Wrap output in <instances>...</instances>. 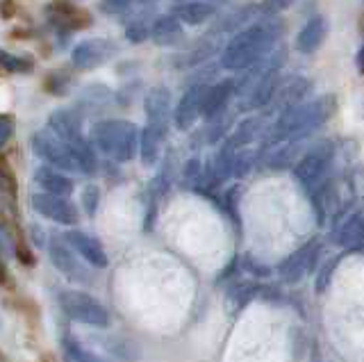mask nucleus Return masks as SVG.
<instances>
[{
    "instance_id": "nucleus-2",
    "label": "nucleus",
    "mask_w": 364,
    "mask_h": 362,
    "mask_svg": "<svg viewBox=\"0 0 364 362\" xmlns=\"http://www.w3.org/2000/svg\"><path fill=\"white\" fill-rule=\"evenodd\" d=\"M337 100L335 96H321L312 100V103H301L294 105L289 110H282L280 119L276 121V126L271 130V144H282V142H299L307 134H312L316 128H321L323 123L335 115Z\"/></svg>"
},
{
    "instance_id": "nucleus-26",
    "label": "nucleus",
    "mask_w": 364,
    "mask_h": 362,
    "mask_svg": "<svg viewBox=\"0 0 364 362\" xmlns=\"http://www.w3.org/2000/svg\"><path fill=\"white\" fill-rule=\"evenodd\" d=\"M257 130H259V119H246V121H242L237 126L235 134H232L228 144H230L232 149H242V146L250 144L257 137Z\"/></svg>"
},
{
    "instance_id": "nucleus-17",
    "label": "nucleus",
    "mask_w": 364,
    "mask_h": 362,
    "mask_svg": "<svg viewBox=\"0 0 364 362\" xmlns=\"http://www.w3.org/2000/svg\"><path fill=\"white\" fill-rule=\"evenodd\" d=\"M34 183H37L46 194H55V196H68L75 187V183L66 174H62L60 169H53L48 164L37 169Z\"/></svg>"
},
{
    "instance_id": "nucleus-39",
    "label": "nucleus",
    "mask_w": 364,
    "mask_h": 362,
    "mask_svg": "<svg viewBox=\"0 0 364 362\" xmlns=\"http://www.w3.org/2000/svg\"><path fill=\"white\" fill-rule=\"evenodd\" d=\"M358 69L364 73V46L360 48V53H358Z\"/></svg>"
},
{
    "instance_id": "nucleus-12",
    "label": "nucleus",
    "mask_w": 364,
    "mask_h": 362,
    "mask_svg": "<svg viewBox=\"0 0 364 362\" xmlns=\"http://www.w3.org/2000/svg\"><path fill=\"white\" fill-rule=\"evenodd\" d=\"M46 16L50 18V23L55 28H60L64 32H73L91 23V16L85 9H80L71 3H62V0H55L46 7Z\"/></svg>"
},
{
    "instance_id": "nucleus-14",
    "label": "nucleus",
    "mask_w": 364,
    "mask_h": 362,
    "mask_svg": "<svg viewBox=\"0 0 364 362\" xmlns=\"http://www.w3.org/2000/svg\"><path fill=\"white\" fill-rule=\"evenodd\" d=\"M205 92H208L205 85H193L182 94L180 103L176 107V115H173L178 130H189L193 123H196V119L200 117V110H203Z\"/></svg>"
},
{
    "instance_id": "nucleus-3",
    "label": "nucleus",
    "mask_w": 364,
    "mask_h": 362,
    "mask_svg": "<svg viewBox=\"0 0 364 362\" xmlns=\"http://www.w3.org/2000/svg\"><path fill=\"white\" fill-rule=\"evenodd\" d=\"M91 139L96 149L117 162H128L136 155L139 146V128L123 119H105L91 128Z\"/></svg>"
},
{
    "instance_id": "nucleus-1",
    "label": "nucleus",
    "mask_w": 364,
    "mask_h": 362,
    "mask_svg": "<svg viewBox=\"0 0 364 362\" xmlns=\"http://www.w3.org/2000/svg\"><path fill=\"white\" fill-rule=\"evenodd\" d=\"M278 35H280L278 21H259V23L244 28L228 41V46L221 55V66L228 71H244L248 66L257 64L273 48Z\"/></svg>"
},
{
    "instance_id": "nucleus-16",
    "label": "nucleus",
    "mask_w": 364,
    "mask_h": 362,
    "mask_svg": "<svg viewBox=\"0 0 364 362\" xmlns=\"http://www.w3.org/2000/svg\"><path fill=\"white\" fill-rule=\"evenodd\" d=\"M144 107H146L148 123H153V126H159V128L166 130V121H168V112H171L168 89L166 87H153L144 98Z\"/></svg>"
},
{
    "instance_id": "nucleus-13",
    "label": "nucleus",
    "mask_w": 364,
    "mask_h": 362,
    "mask_svg": "<svg viewBox=\"0 0 364 362\" xmlns=\"http://www.w3.org/2000/svg\"><path fill=\"white\" fill-rule=\"evenodd\" d=\"M48 255L53 260V265L60 269L66 278H71V280H87V271H85L82 265H80L75 251L64 240H60V237H50Z\"/></svg>"
},
{
    "instance_id": "nucleus-25",
    "label": "nucleus",
    "mask_w": 364,
    "mask_h": 362,
    "mask_svg": "<svg viewBox=\"0 0 364 362\" xmlns=\"http://www.w3.org/2000/svg\"><path fill=\"white\" fill-rule=\"evenodd\" d=\"M62 346H64V362H109L107 358H102V356L94 353V351L85 348L73 335H66Z\"/></svg>"
},
{
    "instance_id": "nucleus-34",
    "label": "nucleus",
    "mask_w": 364,
    "mask_h": 362,
    "mask_svg": "<svg viewBox=\"0 0 364 362\" xmlns=\"http://www.w3.org/2000/svg\"><path fill=\"white\" fill-rule=\"evenodd\" d=\"M244 269H246V271H250V274L259 276V278H267V276H271V269H267L264 265H259L257 260H253L250 255H246V257H244Z\"/></svg>"
},
{
    "instance_id": "nucleus-23",
    "label": "nucleus",
    "mask_w": 364,
    "mask_h": 362,
    "mask_svg": "<svg viewBox=\"0 0 364 362\" xmlns=\"http://www.w3.org/2000/svg\"><path fill=\"white\" fill-rule=\"evenodd\" d=\"M337 244L344 248H364V210L350 214L337 230Z\"/></svg>"
},
{
    "instance_id": "nucleus-33",
    "label": "nucleus",
    "mask_w": 364,
    "mask_h": 362,
    "mask_svg": "<svg viewBox=\"0 0 364 362\" xmlns=\"http://www.w3.org/2000/svg\"><path fill=\"white\" fill-rule=\"evenodd\" d=\"M134 0H102L100 3V9L105 14H123L128 12V9L132 7Z\"/></svg>"
},
{
    "instance_id": "nucleus-31",
    "label": "nucleus",
    "mask_w": 364,
    "mask_h": 362,
    "mask_svg": "<svg viewBox=\"0 0 364 362\" xmlns=\"http://www.w3.org/2000/svg\"><path fill=\"white\" fill-rule=\"evenodd\" d=\"M294 5V0H264V3L259 5V14L264 16H276L280 12H284L287 7Z\"/></svg>"
},
{
    "instance_id": "nucleus-27",
    "label": "nucleus",
    "mask_w": 364,
    "mask_h": 362,
    "mask_svg": "<svg viewBox=\"0 0 364 362\" xmlns=\"http://www.w3.org/2000/svg\"><path fill=\"white\" fill-rule=\"evenodd\" d=\"M259 292V285H253V282H237V285L228 292V301L235 303V308H244V305L255 299Z\"/></svg>"
},
{
    "instance_id": "nucleus-28",
    "label": "nucleus",
    "mask_w": 364,
    "mask_h": 362,
    "mask_svg": "<svg viewBox=\"0 0 364 362\" xmlns=\"http://www.w3.org/2000/svg\"><path fill=\"white\" fill-rule=\"evenodd\" d=\"M0 69H5L9 73H30L32 71V62L26 58H16L7 50H0Z\"/></svg>"
},
{
    "instance_id": "nucleus-38",
    "label": "nucleus",
    "mask_w": 364,
    "mask_h": 362,
    "mask_svg": "<svg viewBox=\"0 0 364 362\" xmlns=\"http://www.w3.org/2000/svg\"><path fill=\"white\" fill-rule=\"evenodd\" d=\"M335 265H337V260H335V262H328V265H326V271H323L321 276H318V292H321V289L326 287L328 278L333 276V271H335Z\"/></svg>"
},
{
    "instance_id": "nucleus-10",
    "label": "nucleus",
    "mask_w": 364,
    "mask_h": 362,
    "mask_svg": "<svg viewBox=\"0 0 364 362\" xmlns=\"http://www.w3.org/2000/svg\"><path fill=\"white\" fill-rule=\"evenodd\" d=\"M48 130L55 134L62 144H66L68 149H77V146L87 144L85 134H82V121L75 115V112L68 110H55L48 117Z\"/></svg>"
},
{
    "instance_id": "nucleus-32",
    "label": "nucleus",
    "mask_w": 364,
    "mask_h": 362,
    "mask_svg": "<svg viewBox=\"0 0 364 362\" xmlns=\"http://www.w3.org/2000/svg\"><path fill=\"white\" fill-rule=\"evenodd\" d=\"M98 196H100V194H98V187H96V185L85 187V191H82V206H85V210H87L89 217H94V214H96Z\"/></svg>"
},
{
    "instance_id": "nucleus-19",
    "label": "nucleus",
    "mask_w": 364,
    "mask_h": 362,
    "mask_svg": "<svg viewBox=\"0 0 364 362\" xmlns=\"http://www.w3.org/2000/svg\"><path fill=\"white\" fill-rule=\"evenodd\" d=\"M276 85H278V66L276 64H269L264 73H262L253 89H250V98H248V107H264L269 105L273 96H276Z\"/></svg>"
},
{
    "instance_id": "nucleus-6",
    "label": "nucleus",
    "mask_w": 364,
    "mask_h": 362,
    "mask_svg": "<svg viewBox=\"0 0 364 362\" xmlns=\"http://www.w3.org/2000/svg\"><path fill=\"white\" fill-rule=\"evenodd\" d=\"M30 146L48 166L60 169V171H77V164H75V157H73L71 149L57 139L50 130L34 132L30 139Z\"/></svg>"
},
{
    "instance_id": "nucleus-36",
    "label": "nucleus",
    "mask_w": 364,
    "mask_h": 362,
    "mask_svg": "<svg viewBox=\"0 0 364 362\" xmlns=\"http://www.w3.org/2000/svg\"><path fill=\"white\" fill-rule=\"evenodd\" d=\"M11 132H14V121L9 117H0V149L9 142Z\"/></svg>"
},
{
    "instance_id": "nucleus-15",
    "label": "nucleus",
    "mask_w": 364,
    "mask_h": 362,
    "mask_svg": "<svg viewBox=\"0 0 364 362\" xmlns=\"http://www.w3.org/2000/svg\"><path fill=\"white\" fill-rule=\"evenodd\" d=\"M235 94V82L232 80H223V82H216L214 87H208V92H205V98H203V110H200V117L205 119H219L228 103H230V98Z\"/></svg>"
},
{
    "instance_id": "nucleus-18",
    "label": "nucleus",
    "mask_w": 364,
    "mask_h": 362,
    "mask_svg": "<svg viewBox=\"0 0 364 362\" xmlns=\"http://www.w3.org/2000/svg\"><path fill=\"white\" fill-rule=\"evenodd\" d=\"M173 14L180 23H187V26H200V23H208V21L216 14V7L210 0H185V3L176 5Z\"/></svg>"
},
{
    "instance_id": "nucleus-22",
    "label": "nucleus",
    "mask_w": 364,
    "mask_h": 362,
    "mask_svg": "<svg viewBox=\"0 0 364 362\" xmlns=\"http://www.w3.org/2000/svg\"><path fill=\"white\" fill-rule=\"evenodd\" d=\"M164 128L159 126H153V123H146L139 132V146H136V151L141 155V162L146 166H153L159 157V144L164 139Z\"/></svg>"
},
{
    "instance_id": "nucleus-37",
    "label": "nucleus",
    "mask_w": 364,
    "mask_h": 362,
    "mask_svg": "<svg viewBox=\"0 0 364 362\" xmlns=\"http://www.w3.org/2000/svg\"><path fill=\"white\" fill-rule=\"evenodd\" d=\"M0 255H14V244L9 242V237L3 228H0Z\"/></svg>"
},
{
    "instance_id": "nucleus-20",
    "label": "nucleus",
    "mask_w": 364,
    "mask_h": 362,
    "mask_svg": "<svg viewBox=\"0 0 364 362\" xmlns=\"http://www.w3.org/2000/svg\"><path fill=\"white\" fill-rule=\"evenodd\" d=\"M151 39L157 46H178V43L185 39V32H182L180 21L173 14H164L153 21Z\"/></svg>"
},
{
    "instance_id": "nucleus-30",
    "label": "nucleus",
    "mask_w": 364,
    "mask_h": 362,
    "mask_svg": "<svg viewBox=\"0 0 364 362\" xmlns=\"http://www.w3.org/2000/svg\"><path fill=\"white\" fill-rule=\"evenodd\" d=\"M112 353L125 362H134L139 358V348H136L130 339H117V344H112Z\"/></svg>"
},
{
    "instance_id": "nucleus-11",
    "label": "nucleus",
    "mask_w": 364,
    "mask_h": 362,
    "mask_svg": "<svg viewBox=\"0 0 364 362\" xmlns=\"http://www.w3.org/2000/svg\"><path fill=\"white\" fill-rule=\"evenodd\" d=\"M64 242L73 248V251L85 260V262H89L94 269H105L107 267V253L105 248L100 246V242L96 240V237H91L82 230H68Z\"/></svg>"
},
{
    "instance_id": "nucleus-7",
    "label": "nucleus",
    "mask_w": 364,
    "mask_h": 362,
    "mask_svg": "<svg viewBox=\"0 0 364 362\" xmlns=\"http://www.w3.org/2000/svg\"><path fill=\"white\" fill-rule=\"evenodd\" d=\"M318 253H321V244L316 240L303 244L299 251H294L289 257H284L280 267H278V274L284 282H299L303 276H307L312 271V267L316 265Z\"/></svg>"
},
{
    "instance_id": "nucleus-35",
    "label": "nucleus",
    "mask_w": 364,
    "mask_h": 362,
    "mask_svg": "<svg viewBox=\"0 0 364 362\" xmlns=\"http://www.w3.org/2000/svg\"><path fill=\"white\" fill-rule=\"evenodd\" d=\"M14 257L18 262H23L26 267L34 265V255H32V248H28L26 244H14Z\"/></svg>"
},
{
    "instance_id": "nucleus-9",
    "label": "nucleus",
    "mask_w": 364,
    "mask_h": 362,
    "mask_svg": "<svg viewBox=\"0 0 364 362\" xmlns=\"http://www.w3.org/2000/svg\"><path fill=\"white\" fill-rule=\"evenodd\" d=\"M117 50H119L117 43L109 39H89L73 48L71 62L75 69L91 71V69H98V66L109 62L114 55H117Z\"/></svg>"
},
{
    "instance_id": "nucleus-4",
    "label": "nucleus",
    "mask_w": 364,
    "mask_h": 362,
    "mask_svg": "<svg viewBox=\"0 0 364 362\" xmlns=\"http://www.w3.org/2000/svg\"><path fill=\"white\" fill-rule=\"evenodd\" d=\"M333 144H318L314 146L312 151H307L301 162L296 164L294 169V176L296 180L310 191V194H314V191L321 189L326 183H328V171H330V164H333Z\"/></svg>"
},
{
    "instance_id": "nucleus-24",
    "label": "nucleus",
    "mask_w": 364,
    "mask_h": 362,
    "mask_svg": "<svg viewBox=\"0 0 364 362\" xmlns=\"http://www.w3.org/2000/svg\"><path fill=\"white\" fill-rule=\"evenodd\" d=\"M310 89H312V82L310 80H305V78H294V80L282 89L280 96H278V103L282 110H289L294 105H301L303 103V98L310 94Z\"/></svg>"
},
{
    "instance_id": "nucleus-29",
    "label": "nucleus",
    "mask_w": 364,
    "mask_h": 362,
    "mask_svg": "<svg viewBox=\"0 0 364 362\" xmlns=\"http://www.w3.org/2000/svg\"><path fill=\"white\" fill-rule=\"evenodd\" d=\"M151 26L153 23H148L146 18H134L125 26V37H128V41H132V43H141L144 39L151 37Z\"/></svg>"
},
{
    "instance_id": "nucleus-5",
    "label": "nucleus",
    "mask_w": 364,
    "mask_h": 362,
    "mask_svg": "<svg viewBox=\"0 0 364 362\" xmlns=\"http://www.w3.org/2000/svg\"><path fill=\"white\" fill-rule=\"evenodd\" d=\"M60 305L66 316H71L77 324H87L94 328H107L109 324V310L98 299L89 297L85 292L66 289L60 294Z\"/></svg>"
},
{
    "instance_id": "nucleus-8",
    "label": "nucleus",
    "mask_w": 364,
    "mask_h": 362,
    "mask_svg": "<svg viewBox=\"0 0 364 362\" xmlns=\"http://www.w3.org/2000/svg\"><path fill=\"white\" fill-rule=\"evenodd\" d=\"M32 208L37 210L41 217L50 219L55 223L62 225H75L80 221V214L75 210V206L71 201H66L64 196H55V194H46V191H39V194L30 196Z\"/></svg>"
},
{
    "instance_id": "nucleus-21",
    "label": "nucleus",
    "mask_w": 364,
    "mask_h": 362,
    "mask_svg": "<svg viewBox=\"0 0 364 362\" xmlns=\"http://www.w3.org/2000/svg\"><path fill=\"white\" fill-rule=\"evenodd\" d=\"M328 35V23L323 16H314L305 23V28L299 32V37H296V48L301 53L310 55L314 50L321 48V43Z\"/></svg>"
}]
</instances>
